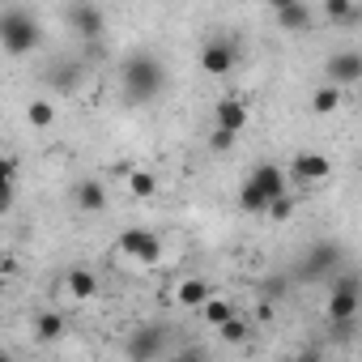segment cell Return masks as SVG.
<instances>
[{
  "label": "cell",
  "instance_id": "cell-1",
  "mask_svg": "<svg viewBox=\"0 0 362 362\" xmlns=\"http://www.w3.org/2000/svg\"><path fill=\"white\" fill-rule=\"evenodd\" d=\"M119 90H124V103L128 107H149L162 98L166 90V69L153 52H132L124 56L119 64Z\"/></svg>",
  "mask_w": 362,
  "mask_h": 362
},
{
  "label": "cell",
  "instance_id": "cell-2",
  "mask_svg": "<svg viewBox=\"0 0 362 362\" xmlns=\"http://www.w3.org/2000/svg\"><path fill=\"white\" fill-rule=\"evenodd\" d=\"M290 184H286V170L277 162H260L252 166V175L243 179V188H239V209L243 214H269V205L277 197H286Z\"/></svg>",
  "mask_w": 362,
  "mask_h": 362
},
{
  "label": "cell",
  "instance_id": "cell-3",
  "mask_svg": "<svg viewBox=\"0 0 362 362\" xmlns=\"http://www.w3.org/2000/svg\"><path fill=\"white\" fill-rule=\"evenodd\" d=\"M341 264H345V247L332 243V239H315V243H307V247L298 252L294 277H298V281H324V277H337Z\"/></svg>",
  "mask_w": 362,
  "mask_h": 362
},
{
  "label": "cell",
  "instance_id": "cell-4",
  "mask_svg": "<svg viewBox=\"0 0 362 362\" xmlns=\"http://www.w3.org/2000/svg\"><path fill=\"white\" fill-rule=\"evenodd\" d=\"M0 43H5V52H9V56H26V52H35V47L43 43V30H39L35 13H26V9H18V5H9V9H5V18H0Z\"/></svg>",
  "mask_w": 362,
  "mask_h": 362
},
{
  "label": "cell",
  "instance_id": "cell-5",
  "mask_svg": "<svg viewBox=\"0 0 362 362\" xmlns=\"http://www.w3.org/2000/svg\"><path fill=\"white\" fill-rule=\"evenodd\" d=\"M358 307H362V281L354 273H337L332 294H328V307H324L328 311V324H354Z\"/></svg>",
  "mask_w": 362,
  "mask_h": 362
},
{
  "label": "cell",
  "instance_id": "cell-6",
  "mask_svg": "<svg viewBox=\"0 0 362 362\" xmlns=\"http://www.w3.org/2000/svg\"><path fill=\"white\" fill-rule=\"evenodd\" d=\"M64 22H69L86 43H103V35H107V13L94 5V0H73V5L64 9Z\"/></svg>",
  "mask_w": 362,
  "mask_h": 362
},
{
  "label": "cell",
  "instance_id": "cell-7",
  "mask_svg": "<svg viewBox=\"0 0 362 362\" xmlns=\"http://www.w3.org/2000/svg\"><path fill=\"white\" fill-rule=\"evenodd\" d=\"M201 69H205L209 77H230V73L239 69V43H230V39H209V43L201 47Z\"/></svg>",
  "mask_w": 362,
  "mask_h": 362
},
{
  "label": "cell",
  "instance_id": "cell-8",
  "mask_svg": "<svg viewBox=\"0 0 362 362\" xmlns=\"http://www.w3.org/2000/svg\"><path fill=\"white\" fill-rule=\"evenodd\" d=\"M119 252H124L128 260H136V264H158V260H162V239H158L153 230L132 226V230L119 235Z\"/></svg>",
  "mask_w": 362,
  "mask_h": 362
},
{
  "label": "cell",
  "instance_id": "cell-9",
  "mask_svg": "<svg viewBox=\"0 0 362 362\" xmlns=\"http://www.w3.org/2000/svg\"><path fill=\"white\" fill-rule=\"evenodd\" d=\"M124 354L136 358V362H145V358H162V354H166V328H158V324L136 328V332L124 341Z\"/></svg>",
  "mask_w": 362,
  "mask_h": 362
},
{
  "label": "cell",
  "instance_id": "cell-10",
  "mask_svg": "<svg viewBox=\"0 0 362 362\" xmlns=\"http://www.w3.org/2000/svg\"><path fill=\"white\" fill-rule=\"evenodd\" d=\"M328 81H337L341 90L362 86V52H337V56H328Z\"/></svg>",
  "mask_w": 362,
  "mask_h": 362
},
{
  "label": "cell",
  "instance_id": "cell-11",
  "mask_svg": "<svg viewBox=\"0 0 362 362\" xmlns=\"http://www.w3.org/2000/svg\"><path fill=\"white\" fill-rule=\"evenodd\" d=\"M328 170H332V166H328L324 153H298V158L290 162V175L298 179L303 188H311V184H320V179H328Z\"/></svg>",
  "mask_w": 362,
  "mask_h": 362
},
{
  "label": "cell",
  "instance_id": "cell-12",
  "mask_svg": "<svg viewBox=\"0 0 362 362\" xmlns=\"http://www.w3.org/2000/svg\"><path fill=\"white\" fill-rule=\"evenodd\" d=\"M69 201L77 209H86V214H103L107 209V192H103L98 179H77V184L69 188Z\"/></svg>",
  "mask_w": 362,
  "mask_h": 362
},
{
  "label": "cell",
  "instance_id": "cell-13",
  "mask_svg": "<svg viewBox=\"0 0 362 362\" xmlns=\"http://www.w3.org/2000/svg\"><path fill=\"white\" fill-rule=\"evenodd\" d=\"M81 77H86V64H81V60H56V64L47 69V86L60 90V94H73V90L81 86Z\"/></svg>",
  "mask_w": 362,
  "mask_h": 362
},
{
  "label": "cell",
  "instance_id": "cell-14",
  "mask_svg": "<svg viewBox=\"0 0 362 362\" xmlns=\"http://www.w3.org/2000/svg\"><path fill=\"white\" fill-rule=\"evenodd\" d=\"M214 124H218V128H230V132H243V128H247V107H243V98L226 94V98L214 107Z\"/></svg>",
  "mask_w": 362,
  "mask_h": 362
},
{
  "label": "cell",
  "instance_id": "cell-15",
  "mask_svg": "<svg viewBox=\"0 0 362 362\" xmlns=\"http://www.w3.org/2000/svg\"><path fill=\"white\" fill-rule=\"evenodd\" d=\"M273 18H277V26H281V30H290V35H298V30H311V5H307V0H294V5L277 9Z\"/></svg>",
  "mask_w": 362,
  "mask_h": 362
},
{
  "label": "cell",
  "instance_id": "cell-16",
  "mask_svg": "<svg viewBox=\"0 0 362 362\" xmlns=\"http://www.w3.org/2000/svg\"><path fill=\"white\" fill-rule=\"evenodd\" d=\"M324 18L332 26H362V5L358 0H324Z\"/></svg>",
  "mask_w": 362,
  "mask_h": 362
},
{
  "label": "cell",
  "instance_id": "cell-17",
  "mask_svg": "<svg viewBox=\"0 0 362 362\" xmlns=\"http://www.w3.org/2000/svg\"><path fill=\"white\" fill-rule=\"evenodd\" d=\"M64 290H69L77 303H90V298L98 294V277H94L90 269H69V273H64Z\"/></svg>",
  "mask_w": 362,
  "mask_h": 362
},
{
  "label": "cell",
  "instance_id": "cell-18",
  "mask_svg": "<svg viewBox=\"0 0 362 362\" xmlns=\"http://www.w3.org/2000/svg\"><path fill=\"white\" fill-rule=\"evenodd\" d=\"M209 294H214V290H209V281H201V277H188V281L175 286V303H179V307H197V311H201Z\"/></svg>",
  "mask_w": 362,
  "mask_h": 362
},
{
  "label": "cell",
  "instance_id": "cell-19",
  "mask_svg": "<svg viewBox=\"0 0 362 362\" xmlns=\"http://www.w3.org/2000/svg\"><path fill=\"white\" fill-rule=\"evenodd\" d=\"M341 98H345V90H341L337 81H324V86L311 94V111H315V115H332V111H341Z\"/></svg>",
  "mask_w": 362,
  "mask_h": 362
},
{
  "label": "cell",
  "instance_id": "cell-20",
  "mask_svg": "<svg viewBox=\"0 0 362 362\" xmlns=\"http://www.w3.org/2000/svg\"><path fill=\"white\" fill-rule=\"evenodd\" d=\"M30 328H35V341H60L69 324H64V315H60V311H39Z\"/></svg>",
  "mask_w": 362,
  "mask_h": 362
},
{
  "label": "cell",
  "instance_id": "cell-21",
  "mask_svg": "<svg viewBox=\"0 0 362 362\" xmlns=\"http://www.w3.org/2000/svg\"><path fill=\"white\" fill-rule=\"evenodd\" d=\"M230 315H235V307H230L226 298H214V294H209V298H205V307H201V320H205V328H222Z\"/></svg>",
  "mask_w": 362,
  "mask_h": 362
},
{
  "label": "cell",
  "instance_id": "cell-22",
  "mask_svg": "<svg viewBox=\"0 0 362 362\" xmlns=\"http://www.w3.org/2000/svg\"><path fill=\"white\" fill-rule=\"evenodd\" d=\"M26 115H30L35 128H52V124H56V107H52L47 98H35V103L26 107Z\"/></svg>",
  "mask_w": 362,
  "mask_h": 362
},
{
  "label": "cell",
  "instance_id": "cell-23",
  "mask_svg": "<svg viewBox=\"0 0 362 362\" xmlns=\"http://www.w3.org/2000/svg\"><path fill=\"white\" fill-rule=\"evenodd\" d=\"M128 188H132V197H153L158 192V179L149 170H132L128 175Z\"/></svg>",
  "mask_w": 362,
  "mask_h": 362
},
{
  "label": "cell",
  "instance_id": "cell-24",
  "mask_svg": "<svg viewBox=\"0 0 362 362\" xmlns=\"http://www.w3.org/2000/svg\"><path fill=\"white\" fill-rule=\"evenodd\" d=\"M235 141H239V132H230V128H218V124H214V132H209V141H205V145H209L214 153H230V149H235Z\"/></svg>",
  "mask_w": 362,
  "mask_h": 362
},
{
  "label": "cell",
  "instance_id": "cell-25",
  "mask_svg": "<svg viewBox=\"0 0 362 362\" xmlns=\"http://www.w3.org/2000/svg\"><path fill=\"white\" fill-rule=\"evenodd\" d=\"M218 332H222V341H230V345L247 337V328H243V320H239V315H230V320H226V324H222Z\"/></svg>",
  "mask_w": 362,
  "mask_h": 362
},
{
  "label": "cell",
  "instance_id": "cell-26",
  "mask_svg": "<svg viewBox=\"0 0 362 362\" xmlns=\"http://www.w3.org/2000/svg\"><path fill=\"white\" fill-rule=\"evenodd\" d=\"M269 214H273V218H277V222H286V218H290V214H294V197H290V192H286V197H277V201H273V205H269Z\"/></svg>",
  "mask_w": 362,
  "mask_h": 362
},
{
  "label": "cell",
  "instance_id": "cell-27",
  "mask_svg": "<svg viewBox=\"0 0 362 362\" xmlns=\"http://www.w3.org/2000/svg\"><path fill=\"white\" fill-rule=\"evenodd\" d=\"M260 290H264V298H281V294L290 290V281H286V277H269Z\"/></svg>",
  "mask_w": 362,
  "mask_h": 362
},
{
  "label": "cell",
  "instance_id": "cell-28",
  "mask_svg": "<svg viewBox=\"0 0 362 362\" xmlns=\"http://www.w3.org/2000/svg\"><path fill=\"white\" fill-rule=\"evenodd\" d=\"M286 5H294V0H269V9L277 13V9H286Z\"/></svg>",
  "mask_w": 362,
  "mask_h": 362
}]
</instances>
